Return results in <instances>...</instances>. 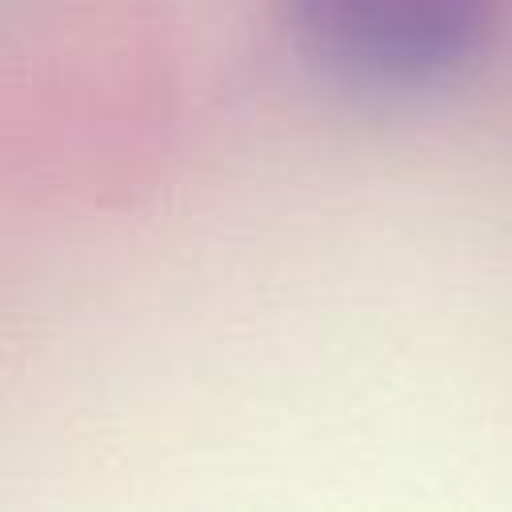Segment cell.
<instances>
[{"instance_id": "1", "label": "cell", "mask_w": 512, "mask_h": 512, "mask_svg": "<svg viewBox=\"0 0 512 512\" xmlns=\"http://www.w3.org/2000/svg\"><path fill=\"white\" fill-rule=\"evenodd\" d=\"M292 36L328 68L372 84H424L464 68L492 0H276Z\"/></svg>"}]
</instances>
